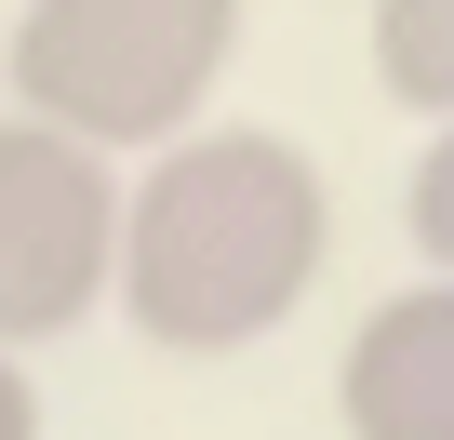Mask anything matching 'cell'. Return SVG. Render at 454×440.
I'll use <instances>...</instances> for the list:
<instances>
[{
  "instance_id": "277c9868",
  "label": "cell",
  "mask_w": 454,
  "mask_h": 440,
  "mask_svg": "<svg viewBox=\"0 0 454 440\" xmlns=\"http://www.w3.org/2000/svg\"><path fill=\"white\" fill-rule=\"evenodd\" d=\"M334 413H348V440H454V267H427L414 294H387L348 334Z\"/></svg>"
},
{
  "instance_id": "5b68a950",
  "label": "cell",
  "mask_w": 454,
  "mask_h": 440,
  "mask_svg": "<svg viewBox=\"0 0 454 440\" xmlns=\"http://www.w3.org/2000/svg\"><path fill=\"white\" fill-rule=\"evenodd\" d=\"M374 94L454 120V0H374Z\"/></svg>"
},
{
  "instance_id": "7a4b0ae2",
  "label": "cell",
  "mask_w": 454,
  "mask_h": 440,
  "mask_svg": "<svg viewBox=\"0 0 454 440\" xmlns=\"http://www.w3.org/2000/svg\"><path fill=\"white\" fill-rule=\"evenodd\" d=\"M227 67H241V0H27L14 14V107L121 160L200 134Z\"/></svg>"
},
{
  "instance_id": "8992f818",
  "label": "cell",
  "mask_w": 454,
  "mask_h": 440,
  "mask_svg": "<svg viewBox=\"0 0 454 440\" xmlns=\"http://www.w3.org/2000/svg\"><path fill=\"white\" fill-rule=\"evenodd\" d=\"M401 228H414V267H454V120H427V147H414Z\"/></svg>"
},
{
  "instance_id": "52a82bcc",
  "label": "cell",
  "mask_w": 454,
  "mask_h": 440,
  "mask_svg": "<svg viewBox=\"0 0 454 440\" xmlns=\"http://www.w3.org/2000/svg\"><path fill=\"white\" fill-rule=\"evenodd\" d=\"M0 440H41V387H27V347L0 334Z\"/></svg>"
},
{
  "instance_id": "3957f363",
  "label": "cell",
  "mask_w": 454,
  "mask_h": 440,
  "mask_svg": "<svg viewBox=\"0 0 454 440\" xmlns=\"http://www.w3.org/2000/svg\"><path fill=\"white\" fill-rule=\"evenodd\" d=\"M121 147L14 107L0 120V334L14 347H54L81 334L94 307H121V213L134 187L107 174Z\"/></svg>"
},
{
  "instance_id": "6da1fadb",
  "label": "cell",
  "mask_w": 454,
  "mask_h": 440,
  "mask_svg": "<svg viewBox=\"0 0 454 440\" xmlns=\"http://www.w3.org/2000/svg\"><path fill=\"white\" fill-rule=\"evenodd\" d=\"M334 267V187L294 134H174L121 213V320L174 360L268 347Z\"/></svg>"
}]
</instances>
